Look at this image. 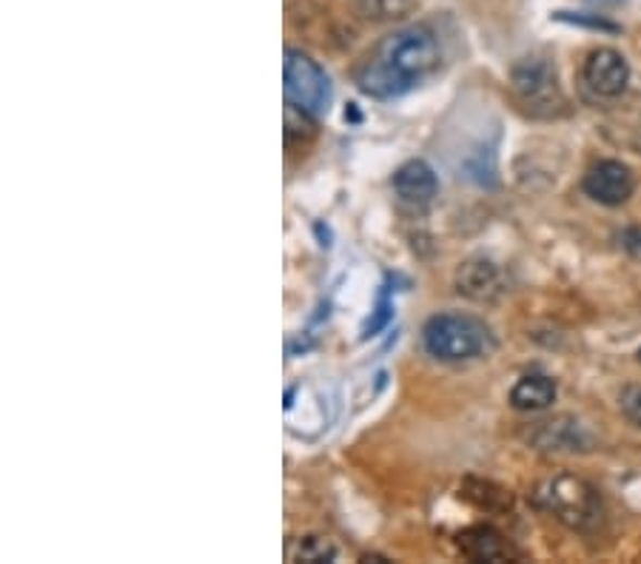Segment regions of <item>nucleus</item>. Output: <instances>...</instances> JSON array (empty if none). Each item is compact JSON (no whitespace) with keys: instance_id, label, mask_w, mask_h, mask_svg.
Listing matches in <instances>:
<instances>
[{"instance_id":"f257e3e1","label":"nucleus","mask_w":641,"mask_h":564,"mask_svg":"<svg viewBox=\"0 0 641 564\" xmlns=\"http://www.w3.org/2000/svg\"><path fill=\"white\" fill-rule=\"evenodd\" d=\"M440 40L428 26H408L382 40L357 69V86L373 100H394L440 69Z\"/></svg>"},{"instance_id":"f03ea898","label":"nucleus","mask_w":641,"mask_h":564,"mask_svg":"<svg viewBox=\"0 0 641 564\" xmlns=\"http://www.w3.org/2000/svg\"><path fill=\"white\" fill-rule=\"evenodd\" d=\"M533 505L539 511L551 513L553 519L562 522L576 534H593L604 522V505L599 490L582 476L556 474L547 476L533 488Z\"/></svg>"},{"instance_id":"7ed1b4c3","label":"nucleus","mask_w":641,"mask_h":564,"mask_svg":"<svg viewBox=\"0 0 641 564\" xmlns=\"http://www.w3.org/2000/svg\"><path fill=\"white\" fill-rule=\"evenodd\" d=\"M422 345L440 363H468L493 348L491 328L470 314H436L422 328Z\"/></svg>"},{"instance_id":"20e7f679","label":"nucleus","mask_w":641,"mask_h":564,"mask_svg":"<svg viewBox=\"0 0 641 564\" xmlns=\"http://www.w3.org/2000/svg\"><path fill=\"white\" fill-rule=\"evenodd\" d=\"M285 103L297 106L311 118H325L331 109V81L325 69L299 49H285L283 60Z\"/></svg>"},{"instance_id":"39448f33","label":"nucleus","mask_w":641,"mask_h":564,"mask_svg":"<svg viewBox=\"0 0 641 564\" xmlns=\"http://www.w3.org/2000/svg\"><path fill=\"white\" fill-rule=\"evenodd\" d=\"M510 89H514L516 100L537 118H551L559 112V106H565L556 69L544 58L519 60L510 72Z\"/></svg>"},{"instance_id":"423d86ee","label":"nucleus","mask_w":641,"mask_h":564,"mask_svg":"<svg viewBox=\"0 0 641 564\" xmlns=\"http://www.w3.org/2000/svg\"><path fill=\"white\" fill-rule=\"evenodd\" d=\"M582 188L590 200H596L599 206L616 208L625 206L633 197L636 177L630 165H625L621 160H599L584 174Z\"/></svg>"},{"instance_id":"0eeeda50","label":"nucleus","mask_w":641,"mask_h":564,"mask_svg":"<svg viewBox=\"0 0 641 564\" xmlns=\"http://www.w3.org/2000/svg\"><path fill=\"white\" fill-rule=\"evenodd\" d=\"M582 77L588 83V89L599 97H619L625 95L627 83H630V66H627L625 54L616 49H593L584 60Z\"/></svg>"},{"instance_id":"6e6552de","label":"nucleus","mask_w":641,"mask_h":564,"mask_svg":"<svg viewBox=\"0 0 641 564\" xmlns=\"http://www.w3.org/2000/svg\"><path fill=\"white\" fill-rule=\"evenodd\" d=\"M530 445L539 451H590L593 439L584 431L582 422H576L570 416H556V419H544L537 422L528 431Z\"/></svg>"},{"instance_id":"1a4fd4ad","label":"nucleus","mask_w":641,"mask_h":564,"mask_svg":"<svg viewBox=\"0 0 641 564\" xmlns=\"http://www.w3.org/2000/svg\"><path fill=\"white\" fill-rule=\"evenodd\" d=\"M456 548L468 562H507V559L519 556L505 536L491 525H473L459 530Z\"/></svg>"},{"instance_id":"9d476101","label":"nucleus","mask_w":641,"mask_h":564,"mask_svg":"<svg viewBox=\"0 0 641 564\" xmlns=\"http://www.w3.org/2000/svg\"><path fill=\"white\" fill-rule=\"evenodd\" d=\"M502 271L496 262L491 260H468L459 266L456 271V291L463 294V297L473 299V303H493V299L500 297L502 291Z\"/></svg>"},{"instance_id":"9b49d317","label":"nucleus","mask_w":641,"mask_h":564,"mask_svg":"<svg viewBox=\"0 0 641 564\" xmlns=\"http://www.w3.org/2000/svg\"><path fill=\"white\" fill-rule=\"evenodd\" d=\"M394 192L410 206H428L440 194V177L426 160H408L394 171Z\"/></svg>"},{"instance_id":"f8f14e48","label":"nucleus","mask_w":641,"mask_h":564,"mask_svg":"<svg viewBox=\"0 0 641 564\" xmlns=\"http://www.w3.org/2000/svg\"><path fill=\"white\" fill-rule=\"evenodd\" d=\"M556 402V382L544 373H525L510 391V405L516 410H544Z\"/></svg>"},{"instance_id":"ddd939ff","label":"nucleus","mask_w":641,"mask_h":564,"mask_svg":"<svg viewBox=\"0 0 641 564\" xmlns=\"http://www.w3.org/2000/svg\"><path fill=\"white\" fill-rule=\"evenodd\" d=\"M463 496L488 513H505L514 507L510 490L500 488V485L493 482H482V479H468L463 488Z\"/></svg>"},{"instance_id":"4468645a","label":"nucleus","mask_w":641,"mask_h":564,"mask_svg":"<svg viewBox=\"0 0 641 564\" xmlns=\"http://www.w3.org/2000/svg\"><path fill=\"white\" fill-rule=\"evenodd\" d=\"M288 556H292V562L322 564L334 562L336 548L331 539H325V536H303V539H297V544H294Z\"/></svg>"},{"instance_id":"2eb2a0df","label":"nucleus","mask_w":641,"mask_h":564,"mask_svg":"<svg viewBox=\"0 0 641 564\" xmlns=\"http://www.w3.org/2000/svg\"><path fill=\"white\" fill-rule=\"evenodd\" d=\"M317 137V118L306 114L297 106L285 103V143L288 146H308Z\"/></svg>"},{"instance_id":"dca6fc26","label":"nucleus","mask_w":641,"mask_h":564,"mask_svg":"<svg viewBox=\"0 0 641 564\" xmlns=\"http://www.w3.org/2000/svg\"><path fill=\"white\" fill-rule=\"evenodd\" d=\"M414 7V0H357V12L366 21H396L405 17Z\"/></svg>"},{"instance_id":"f3484780","label":"nucleus","mask_w":641,"mask_h":564,"mask_svg":"<svg viewBox=\"0 0 641 564\" xmlns=\"http://www.w3.org/2000/svg\"><path fill=\"white\" fill-rule=\"evenodd\" d=\"M556 21L562 23H574V26H582V29H593V32H619V23L607 21L604 15H590V12H556Z\"/></svg>"},{"instance_id":"a211bd4d","label":"nucleus","mask_w":641,"mask_h":564,"mask_svg":"<svg viewBox=\"0 0 641 564\" xmlns=\"http://www.w3.org/2000/svg\"><path fill=\"white\" fill-rule=\"evenodd\" d=\"M394 320V303H391V291L382 289L380 299H377V308H373L371 320L362 328V336H377L382 328H389V322Z\"/></svg>"},{"instance_id":"6ab92c4d","label":"nucleus","mask_w":641,"mask_h":564,"mask_svg":"<svg viewBox=\"0 0 641 564\" xmlns=\"http://www.w3.org/2000/svg\"><path fill=\"white\" fill-rule=\"evenodd\" d=\"M621 408H625L627 419H633L636 425H641V385L627 388L625 396H621Z\"/></svg>"},{"instance_id":"aec40b11","label":"nucleus","mask_w":641,"mask_h":564,"mask_svg":"<svg viewBox=\"0 0 641 564\" xmlns=\"http://www.w3.org/2000/svg\"><path fill=\"white\" fill-rule=\"evenodd\" d=\"M588 3H593V7L599 9H607V7H619V3H625V0H588Z\"/></svg>"},{"instance_id":"412c9836","label":"nucleus","mask_w":641,"mask_h":564,"mask_svg":"<svg viewBox=\"0 0 641 564\" xmlns=\"http://www.w3.org/2000/svg\"><path fill=\"white\" fill-rule=\"evenodd\" d=\"M639 359H641V348H639Z\"/></svg>"}]
</instances>
